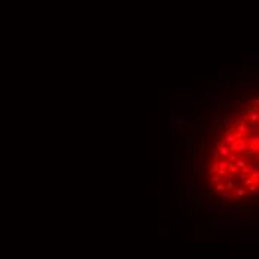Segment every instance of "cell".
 Wrapping results in <instances>:
<instances>
[{
	"label": "cell",
	"instance_id": "cell-1",
	"mask_svg": "<svg viewBox=\"0 0 259 259\" xmlns=\"http://www.w3.org/2000/svg\"><path fill=\"white\" fill-rule=\"evenodd\" d=\"M213 227H221V228H238L241 225L240 217H228V219H210L209 221Z\"/></svg>",
	"mask_w": 259,
	"mask_h": 259
},
{
	"label": "cell",
	"instance_id": "cell-2",
	"mask_svg": "<svg viewBox=\"0 0 259 259\" xmlns=\"http://www.w3.org/2000/svg\"><path fill=\"white\" fill-rule=\"evenodd\" d=\"M229 79H231V76L229 75H222V76H219L217 78V86H216V91L219 92V91H223L225 88H228L229 86Z\"/></svg>",
	"mask_w": 259,
	"mask_h": 259
},
{
	"label": "cell",
	"instance_id": "cell-3",
	"mask_svg": "<svg viewBox=\"0 0 259 259\" xmlns=\"http://www.w3.org/2000/svg\"><path fill=\"white\" fill-rule=\"evenodd\" d=\"M223 98H225V95L223 94H219L217 91H210L209 89L207 92H205V100H209L211 103H213V101H219V100H223Z\"/></svg>",
	"mask_w": 259,
	"mask_h": 259
},
{
	"label": "cell",
	"instance_id": "cell-4",
	"mask_svg": "<svg viewBox=\"0 0 259 259\" xmlns=\"http://www.w3.org/2000/svg\"><path fill=\"white\" fill-rule=\"evenodd\" d=\"M249 150V142L246 140V138H238L237 140V154L238 155H241V154H244V152H247Z\"/></svg>",
	"mask_w": 259,
	"mask_h": 259
},
{
	"label": "cell",
	"instance_id": "cell-5",
	"mask_svg": "<svg viewBox=\"0 0 259 259\" xmlns=\"http://www.w3.org/2000/svg\"><path fill=\"white\" fill-rule=\"evenodd\" d=\"M241 60L243 61H259V52H243Z\"/></svg>",
	"mask_w": 259,
	"mask_h": 259
},
{
	"label": "cell",
	"instance_id": "cell-6",
	"mask_svg": "<svg viewBox=\"0 0 259 259\" xmlns=\"http://www.w3.org/2000/svg\"><path fill=\"white\" fill-rule=\"evenodd\" d=\"M249 130V136H258L259 134V122H246Z\"/></svg>",
	"mask_w": 259,
	"mask_h": 259
},
{
	"label": "cell",
	"instance_id": "cell-7",
	"mask_svg": "<svg viewBox=\"0 0 259 259\" xmlns=\"http://www.w3.org/2000/svg\"><path fill=\"white\" fill-rule=\"evenodd\" d=\"M235 130H237V134H238V137H240V138H246V137L249 136V130H247V125H246V124L237 125Z\"/></svg>",
	"mask_w": 259,
	"mask_h": 259
},
{
	"label": "cell",
	"instance_id": "cell-8",
	"mask_svg": "<svg viewBox=\"0 0 259 259\" xmlns=\"http://www.w3.org/2000/svg\"><path fill=\"white\" fill-rule=\"evenodd\" d=\"M241 171L244 173V174L250 176V174H253V173L259 171V165H258V164H252V165H250V164H247V165H246V167H244Z\"/></svg>",
	"mask_w": 259,
	"mask_h": 259
},
{
	"label": "cell",
	"instance_id": "cell-9",
	"mask_svg": "<svg viewBox=\"0 0 259 259\" xmlns=\"http://www.w3.org/2000/svg\"><path fill=\"white\" fill-rule=\"evenodd\" d=\"M246 177H247V174H244L243 171H238L237 174L234 176V183L237 185V186H243V183L246 180Z\"/></svg>",
	"mask_w": 259,
	"mask_h": 259
},
{
	"label": "cell",
	"instance_id": "cell-10",
	"mask_svg": "<svg viewBox=\"0 0 259 259\" xmlns=\"http://www.w3.org/2000/svg\"><path fill=\"white\" fill-rule=\"evenodd\" d=\"M241 241H244V243H247V241H250V243H259V234H250V235H247V234H244L243 237H241Z\"/></svg>",
	"mask_w": 259,
	"mask_h": 259
},
{
	"label": "cell",
	"instance_id": "cell-11",
	"mask_svg": "<svg viewBox=\"0 0 259 259\" xmlns=\"http://www.w3.org/2000/svg\"><path fill=\"white\" fill-rule=\"evenodd\" d=\"M195 195L194 194H188V195H183L182 197V200H183V203L188 205V207H194V201H195Z\"/></svg>",
	"mask_w": 259,
	"mask_h": 259
},
{
	"label": "cell",
	"instance_id": "cell-12",
	"mask_svg": "<svg viewBox=\"0 0 259 259\" xmlns=\"http://www.w3.org/2000/svg\"><path fill=\"white\" fill-rule=\"evenodd\" d=\"M234 104H235V107L237 109H243V107H250V103L247 101V100H243V98H240V100H235L234 101Z\"/></svg>",
	"mask_w": 259,
	"mask_h": 259
},
{
	"label": "cell",
	"instance_id": "cell-13",
	"mask_svg": "<svg viewBox=\"0 0 259 259\" xmlns=\"http://www.w3.org/2000/svg\"><path fill=\"white\" fill-rule=\"evenodd\" d=\"M252 79H253V78H252L250 75H244V73H243V76H240V86L243 88V86L249 85L252 82Z\"/></svg>",
	"mask_w": 259,
	"mask_h": 259
},
{
	"label": "cell",
	"instance_id": "cell-14",
	"mask_svg": "<svg viewBox=\"0 0 259 259\" xmlns=\"http://www.w3.org/2000/svg\"><path fill=\"white\" fill-rule=\"evenodd\" d=\"M232 192L238 197V198H246V189L244 188H241V186H237V188H234L232 189Z\"/></svg>",
	"mask_w": 259,
	"mask_h": 259
},
{
	"label": "cell",
	"instance_id": "cell-15",
	"mask_svg": "<svg viewBox=\"0 0 259 259\" xmlns=\"http://www.w3.org/2000/svg\"><path fill=\"white\" fill-rule=\"evenodd\" d=\"M234 164H235V165H237V167L240 168V170H243V168L246 167V165H247V161H246L244 158H238V159H237V161H235Z\"/></svg>",
	"mask_w": 259,
	"mask_h": 259
},
{
	"label": "cell",
	"instance_id": "cell-16",
	"mask_svg": "<svg viewBox=\"0 0 259 259\" xmlns=\"http://www.w3.org/2000/svg\"><path fill=\"white\" fill-rule=\"evenodd\" d=\"M228 165H229L228 159H223V158L219 159V170H228Z\"/></svg>",
	"mask_w": 259,
	"mask_h": 259
},
{
	"label": "cell",
	"instance_id": "cell-17",
	"mask_svg": "<svg viewBox=\"0 0 259 259\" xmlns=\"http://www.w3.org/2000/svg\"><path fill=\"white\" fill-rule=\"evenodd\" d=\"M209 180H210L211 183H213V185H216V183H219V182H221V180H222V177H221V176H219V174H217V173H215V174H210V177H209Z\"/></svg>",
	"mask_w": 259,
	"mask_h": 259
},
{
	"label": "cell",
	"instance_id": "cell-18",
	"mask_svg": "<svg viewBox=\"0 0 259 259\" xmlns=\"http://www.w3.org/2000/svg\"><path fill=\"white\" fill-rule=\"evenodd\" d=\"M227 213L229 215V217H237V216H240L241 210H240V209H228Z\"/></svg>",
	"mask_w": 259,
	"mask_h": 259
},
{
	"label": "cell",
	"instance_id": "cell-19",
	"mask_svg": "<svg viewBox=\"0 0 259 259\" xmlns=\"http://www.w3.org/2000/svg\"><path fill=\"white\" fill-rule=\"evenodd\" d=\"M228 171L231 173V174H237V173H238V171H241V170L238 168L234 162H229V165H228Z\"/></svg>",
	"mask_w": 259,
	"mask_h": 259
},
{
	"label": "cell",
	"instance_id": "cell-20",
	"mask_svg": "<svg viewBox=\"0 0 259 259\" xmlns=\"http://www.w3.org/2000/svg\"><path fill=\"white\" fill-rule=\"evenodd\" d=\"M215 191H216V192H219V194H221V192H225V191H227V185L219 182V183H216V185H215Z\"/></svg>",
	"mask_w": 259,
	"mask_h": 259
},
{
	"label": "cell",
	"instance_id": "cell-21",
	"mask_svg": "<svg viewBox=\"0 0 259 259\" xmlns=\"http://www.w3.org/2000/svg\"><path fill=\"white\" fill-rule=\"evenodd\" d=\"M247 142L250 146H259V136H250V138Z\"/></svg>",
	"mask_w": 259,
	"mask_h": 259
},
{
	"label": "cell",
	"instance_id": "cell-22",
	"mask_svg": "<svg viewBox=\"0 0 259 259\" xmlns=\"http://www.w3.org/2000/svg\"><path fill=\"white\" fill-rule=\"evenodd\" d=\"M232 124H234V119H232V118H229V116L222 118V125H223V127H231Z\"/></svg>",
	"mask_w": 259,
	"mask_h": 259
},
{
	"label": "cell",
	"instance_id": "cell-23",
	"mask_svg": "<svg viewBox=\"0 0 259 259\" xmlns=\"http://www.w3.org/2000/svg\"><path fill=\"white\" fill-rule=\"evenodd\" d=\"M204 122H198V124H192V130H194L195 132H198V131H203L204 130Z\"/></svg>",
	"mask_w": 259,
	"mask_h": 259
},
{
	"label": "cell",
	"instance_id": "cell-24",
	"mask_svg": "<svg viewBox=\"0 0 259 259\" xmlns=\"http://www.w3.org/2000/svg\"><path fill=\"white\" fill-rule=\"evenodd\" d=\"M217 171H219V161H213L209 173H210V174H215V173H217Z\"/></svg>",
	"mask_w": 259,
	"mask_h": 259
},
{
	"label": "cell",
	"instance_id": "cell-25",
	"mask_svg": "<svg viewBox=\"0 0 259 259\" xmlns=\"http://www.w3.org/2000/svg\"><path fill=\"white\" fill-rule=\"evenodd\" d=\"M238 158H240V156H238L237 152H231V154L228 155V158H227V159H228V162H235Z\"/></svg>",
	"mask_w": 259,
	"mask_h": 259
},
{
	"label": "cell",
	"instance_id": "cell-26",
	"mask_svg": "<svg viewBox=\"0 0 259 259\" xmlns=\"http://www.w3.org/2000/svg\"><path fill=\"white\" fill-rule=\"evenodd\" d=\"M186 146H188L189 149L195 146V144H194V136H192V134H188V136H186Z\"/></svg>",
	"mask_w": 259,
	"mask_h": 259
},
{
	"label": "cell",
	"instance_id": "cell-27",
	"mask_svg": "<svg viewBox=\"0 0 259 259\" xmlns=\"http://www.w3.org/2000/svg\"><path fill=\"white\" fill-rule=\"evenodd\" d=\"M211 154H213V161H219V159H221V155H219V146H215Z\"/></svg>",
	"mask_w": 259,
	"mask_h": 259
},
{
	"label": "cell",
	"instance_id": "cell-28",
	"mask_svg": "<svg viewBox=\"0 0 259 259\" xmlns=\"http://www.w3.org/2000/svg\"><path fill=\"white\" fill-rule=\"evenodd\" d=\"M250 185H253V179H252L250 176H247V177H246V180H244V183H243V188H249Z\"/></svg>",
	"mask_w": 259,
	"mask_h": 259
},
{
	"label": "cell",
	"instance_id": "cell-29",
	"mask_svg": "<svg viewBox=\"0 0 259 259\" xmlns=\"http://www.w3.org/2000/svg\"><path fill=\"white\" fill-rule=\"evenodd\" d=\"M209 109H210L211 112H215V113H216V112L219 110V103H217V101H213V103H211V104L209 106Z\"/></svg>",
	"mask_w": 259,
	"mask_h": 259
},
{
	"label": "cell",
	"instance_id": "cell-30",
	"mask_svg": "<svg viewBox=\"0 0 259 259\" xmlns=\"http://www.w3.org/2000/svg\"><path fill=\"white\" fill-rule=\"evenodd\" d=\"M213 124H215V125H219V124H222V118L219 116L217 113H215V115H213Z\"/></svg>",
	"mask_w": 259,
	"mask_h": 259
},
{
	"label": "cell",
	"instance_id": "cell-31",
	"mask_svg": "<svg viewBox=\"0 0 259 259\" xmlns=\"http://www.w3.org/2000/svg\"><path fill=\"white\" fill-rule=\"evenodd\" d=\"M229 76H243V72H241V70L234 69V70H231V72H229Z\"/></svg>",
	"mask_w": 259,
	"mask_h": 259
},
{
	"label": "cell",
	"instance_id": "cell-32",
	"mask_svg": "<svg viewBox=\"0 0 259 259\" xmlns=\"http://www.w3.org/2000/svg\"><path fill=\"white\" fill-rule=\"evenodd\" d=\"M216 211H217V213H223V211H228V207H227L225 204H221V205L217 207V210H216Z\"/></svg>",
	"mask_w": 259,
	"mask_h": 259
},
{
	"label": "cell",
	"instance_id": "cell-33",
	"mask_svg": "<svg viewBox=\"0 0 259 259\" xmlns=\"http://www.w3.org/2000/svg\"><path fill=\"white\" fill-rule=\"evenodd\" d=\"M192 149H194V150H192V155H194V158L200 156V148H198V146H194Z\"/></svg>",
	"mask_w": 259,
	"mask_h": 259
},
{
	"label": "cell",
	"instance_id": "cell-34",
	"mask_svg": "<svg viewBox=\"0 0 259 259\" xmlns=\"http://www.w3.org/2000/svg\"><path fill=\"white\" fill-rule=\"evenodd\" d=\"M234 124H235V125H241V124H246V121H244L243 116H240V118H237L235 121H234Z\"/></svg>",
	"mask_w": 259,
	"mask_h": 259
},
{
	"label": "cell",
	"instance_id": "cell-35",
	"mask_svg": "<svg viewBox=\"0 0 259 259\" xmlns=\"http://www.w3.org/2000/svg\"><path fill=\"white\" fill-rule=\"evenodd\" d=\"M201 216H203V215H201V211H200V210H195V211H194V219H195V221L201 219Z\"/></svg>",
	"mask_w": 259,
	"mask_h": 259
},
{
	"label": "cell",
	"instance_id": "cell-36",
	"mask_svg": "<svg viewBox=\"0 0 259 259\" xmlns=\"http://www.w3.org/2000/svg\"><path fill=\"white\" fill-rule=\"evenodd\" d=\"M225 185H227V191H232V189H234V185L235 183L234 182H227Z\"/></svg>",
	"mask_w": 259,
	"mask_h": 259
},
{
	"label": "cell",
	"instance_id": "cell-37",
	"mask_svg": "<svg viewBox=\"0 0 259 259\" xmlns=\"http://www.w3.org/2000/svg\"><path fill=\"white\" fill-rule=\"evenodd\" d=\"M228 173H229L228 170H219V171H217V174H219V176H221V177L223 179L225 176H227V174H228Z\"/></svg>",
	"mask_w": 259,
	"mask_h": 259
},
{
	"label": "cell",
	"instance_id": "cell-38",
	"mask_svg": "<svg viewBox=\"0 0 259 259\" xmlns=\"http://www.w3.org/2000/svg\"><path fill=\"white\" fill-rule=\"evenodd\" d=\"M197 195H198V197H204V195H205V188H204V186H200V191H198Z\"/></svg>",
	"mask_w": 259,
	"mask_h": 259
},
{
	"label": "cell",
	"instance_id": "cell-39",
	"mask_svg": "<svg viewBox=\"0 0 259 259\" xmlns=\"http://www.w3.org/2000/svg\"><path fill=\"white\" fill-rule=\"evenodd\" d=\"M253 103H255V106H259V95L253 97Z\"/></svg>",
	"mask_w": 259,
	"mask_h": 259
},
{
	"label": "cell",
	"instance_id": "cell-40",
	"mask_svg": "<svg viewBox=\"0 0 259 259\" xmlns=\"http://www.w3.org/2000/svg\"><path fill=\"white\" fill-rule=\"evenodd\" d=\"M253 215H255V217H258V219H259V210H258V211H255Z\"/></svg>",
	"mask_w": 259,
	"mask_h": 259
}]
</instances>
